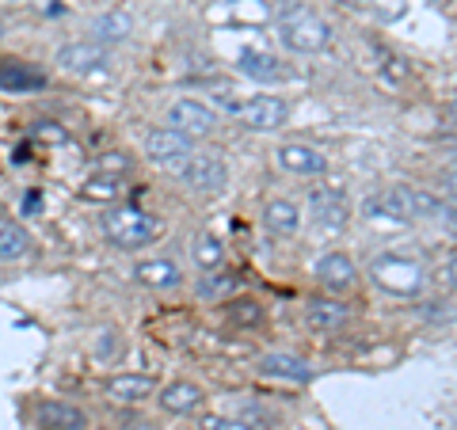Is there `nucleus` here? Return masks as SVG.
<instances>
[{"instance_id": "nucleus-24", "label": "nucleus", "mask_w": 457, "mask_h": 430, "mask_svg": "<svg viewBox=\"0 0 457 430\" xmlns=\"http://www.w3.org/2000/svg\"><path fill=\"white\" fill-rule=\"evenodd\" d=\"M195 263L203 267V270H218L221 263H225V248H221V240L213 236V233H203L195 240Z\"/></svg>"}, {"instance_id": "nucleus-5", "label": "nucleus", "mask_w": 457, "mask_h": 430, "mask_svg": "<svg viewBox=\"0 0 457 430\" xmlns=\"http://www.w3.org/2000/svg\"><path fill=\"white\" fill-rule=\"evenodd\" d=\"M145 156L156 164V168H164V171H179L191 164V156H195V149H191V137H183V134H176L171 126H156V130H149L145 134Z\"/></svg>"}, {"instance_id": "nucleus-10", "label": "nucleus", "mask_w": 457, "mask_h": 430, "mask_svg": "<svg viewBox=\"0 0 457 430\" xmlns=\"http://www.w3.org/2000/svg\"><path fill=\"white\" fill-rule=\"evenodd\" d=\"M309 206H312V221L320 228H328V233H336V228H343L351 221V203L343 198V191H332V187L312 191Z\"/></svg>"}, {"instance_id": "nucleus-14", "label": "nucleus", "mask_w": 457, "mask_h": 430, "mask_svg": "<svg viewBox=\"0 0 457 430\" xmlns=\"http://www.w3.org/2000/svg\"><path fill=\"white\" fill-rule=\"evenodd\" d=\"M156 393V381L149 374H114L107 377V396L119 400V404H141Z\"/></svg>"}, {"instance_id": "nucleus-23", "label": "nucleus", "mask_w": 457, "mask_h": 430, "mask_svg": "<svg viewBox=\"0 0 457 430\" xmlns=\"http://www.w3.org/2000/svg\"><path fill=\"white\" fill-rule=\"evenodd\" d=\"M351 320V305H343V301H332V297H317L309 305V324L320 327V332H336Z\"/></svg>"}, {"instance_id": "nucleus-12", "label": "nucleus", "mask_w": 457, "mask_h": 430, "mask_svg": "<svg viewBox=\"0 0 457 430\" xmlns=\"http://www.w3.org/2000/svg\"><path fill=\"white\" fill-rule=\"evenodd\" d=\"M278 164L286 171H294V176H320L328 168L324 153L312 149V145H302V141H286V145H278Z\"/></svg>"}, {"instance_id": "nucleus-22", "label": "nucleus", "mask_w": 457, "mask_h": 430, "mask_svg": "<svg viewBox=\"0 0 457 430\" xmlns=\"http://www.w3.org/2000/svg\"><path fill=\"white\" fill-rule=\"evenodd\" d=\"M130 35H134V20L126 16V12H104V16H96V23H92V42H99V46L126 42Z\"/></svg>"}, {"instance_id": "nucleus-3", "label": "nucleus", "mask_w": 457, "mask_h": 430, "mask_svg": "<svg viewBox=\"0 0 457 430\" xmlns=\"http://www.w3.org/2000/svg\"><path fill=\"white\" fill-rule=\"evenodd\" d=\"M104 236L122 252H134V248H145L161 236V221L153 213L137 210V206H119L104 218Z\"/></svg>"}, {"instance_id": "nucleus-33", "label": "nucleus", "mask_w": 457, "mask_h": 430, "mask_svg": "<svg viewBox=\"0 0 457 430\" xmlns=\"http://www.w3.org/2000/svg\"><path fill=\"white\" fill-rule=\"evenodd\" d=\"M104 339H107V343H96V358H111L114 351H119V343H114L119 335H114V332H104Z\"/></svg>"}, {"instance_id": "nucleus-31", "label": "nucleus", "mask_w": 457, "mask_h": 430, "mask_svg": "<svg viewBox=\"0 0 457 430\" xmlns=\"http://www.w3.org/2000/svg\"><path fill=\"white\" fill-rule=\"evenodd\" d=\"M126 168H130V156L126 153H107L104 161H99V171H104V176H122Z\"/></svg>"}, {"instance_id": "nucleus-8", "label": "nucleus", "mask_w": 457, "mask_h": 430, "mask_svg": "<svg viewBox=\"0 0 457 430\" xmlns=\"http://www.w3.org/2000/svg\"><path fill=\"white\" fill-rule=\"evenodd\" d=\"M179 176H183V183H187L191 191L213 194V191H221L228 183V164L221 161L218 153H198V156H191V164L183 168Z\"/></svg>"}, {"instance_id": "nucleus-27", "label": "nucleus", "mask_w": 457, "mask_h": 430, "mask_svg": "<svg viewBox=\"0 0 457 430\" xmlns=\"http://www.w3.org/2000/svg\"><path fill=\"white\" fill-rule=\"evenodd\" d=\"M228 320H233V324H260L263 320L260 301H252V297L233 301V305H228Z\"/></svg>"}, {"instance_id": "nucleus-21", "label": "nucleus", "mask_w": 457, "mask_h": 430, "mask_svg": "<svg viewBox=\"0 0 457 430\" xmlns=\"http://www.w3.org/2000/svg\"><path fill=\"white\" fill-rule=\"evenodd\" d=\"M35 248L31 233L16 221H0V263H16V260H27Z\"/></svg>"}, {"instance_id": "nucleus-18", "label": "nucleus", "mask_w": 457, "mask_h": 430, "mask_svg": "<svg viewBox=\"0 0 457 430\" xmlns=\"http://www.w3.org/2000/svg\"><path fill=\"white\" fill-rule=\"evenodd\" d=\"M260 374L263 377H275V381H297V385H305V381H312V366L302 362V358H294V354H263L260 358Z\"/></svg>"}, {"instance_id": "nucleus-1", "label": "nucleus", "mask_w": 457, "mask_h": 430, "mask_svg": "<svg viewBox=\"0 0 457 430\" xmlns=\"http://www.w3.org/2000/svg\"><path fill=\"white\" fill-rule=\"evenodd\" d=\"M370 221H416V218H457V206L442 203L438 194H427L416 187H389L381 194H370L362 203Z\"/></svg>"}, {"instance_id": "nucleus-9", "label": "nucleus", "mask_w": 457, "mask_h": 430, "mask_svg": "<svg viewBox=\"0 0 457 430\" xmlns=\"http://www.w3.org/2000/svg\"><path fill=\"white\" fill-rule=\"evenodd\" d=\"M54 65H62L65 73H99L111 65V54L99 42H69L54 54Z\"/></svg>"}, {"instance_id": "nucleus-38", "label": "nucleus", "mask_w": 457, "mask_h": 430, "mask_svg": "<svg viewBox=\"0 0 457 430\" xmlns=\"http://www.w3.org/2000/svg\"><path fill=\"white\" fill-rule=\"evenodd\" d=\"M450 114H453V119H457V99H453V103H450Z\"/></svg>"}, {"instance_id": "nucleus-35", "label": "nucleus", "mask_w": 457, "mask_h": 430, "mask_svg": "<svg viewBox=\"0 0 457 430\" xmlns=\"http://www.w3.org/2000/svg\"><path fill=\"white\" fill-rule=\"evenodd\" d=\"M38 137H50V141H65V130H54V122H38Z\"/></svg>"}, {"instance_id": "nucleus-26", "label": "nucleus", "mask_w": 457, "mask_h": 430, "mask_svg": "<svg viewBox=\"0 0 457 430\" xmlns=\"http://www.w3.org/2000/svg\"><path fill=\"white\" fill-rule=\"evenodd\" d=\"M378 69H381V77L393 80V84H404L408 80V62L400 54L385 50V46H378Z\"/></svg>"}, {"instance_id": "nucleus-17", "label": "nucleus", "mask_w": 457, "mask_h": 430, "mask_svg": "<svg viewBox=\"0 0 457 430\" xmlns=\"http://www.w3.org/2000/svg\"><path fill=\"white\" fill-rule=\"evenodd\" d=\"M317 278H320L324 290L343 294V290H351V285H354V278H359V270H354V263L347 260V255L332 252V255H324V260L317 263Z\"/></svg>"}, {"instance_id": "nucleus-6", "label": "nucleus", "mask_w": 457, "mask_h": 430, "mask_svg": "<svg viewBox=\"0 0 457 430\" xmlns=\"http://www.w3.org/2000/svg\"><path fill=\"white\" fill-rule=\"evenodd\" d=\"M286 114H290V107H286V99H278V95H252L245 103L233 107V119L245 126V130H255V134L278 130L286 122Z\"/></svg>"}, {"instance_id": "nucleus-2", "label": "nucleus", "mask_w": 457, "mask_h": 430, "mask_svg": "<svg viewBox=\"0 0 457 430\" xmlns=\"http://www.w3.org/2000/svg\"><path fill=\"white\" fill-rule=\"evenodd\" d=\"M370 278H374L378 290L385 294H396V297H416L427 282V270L420 260L411 255H396V252H385L370 263Z\"/></svg>"}, {"instance_id": "nucleus-28", "label": "nucleus", "mask_w": 457, "mask_h": 430, "mask_svg": "<svg viewBox=\"0 0 457 430\" xmlns=\"http://www.w3.org/2000/svg\"><path fill=\"white\" fill-rule=\"evenodd\" d=\"M233 12H237V16H245V20H252V23L270 20V4H267V0H237Z\"/></svg>"}, {"instance_id": "nucleus-37", "label": "nucleus", "mask_w": 457, "mask_h": 430, "mask_svg": "<svg viewBox=\"0 0 457 430\" xmlns=\"http://www.w3.org/2000/svg\"><path fill=\"white\" fill-rule=\"evenodd\" d=\"M450 278L457 282V255H453V263H450Z\"/></svg>"}, {"instance_id": "nucleus-7", "label": "nucleus", "mask_w": 457, "mask_h": 430, "mask_svg": "<svg viewBox=\"0 0 457 430\" xmlns=\"http://www.w3.org/2000/svg\"><path fill=\"white\" fill-rule=\"evenodd\" d=\"M168 126L183 137H210L213 126H218V114L206 103H198V99H176L168 107Z\"/></svg>"}, {"instance_id": "nucleus-30", "label": "nucleus", "mask_w": 457, "mask_h": 430, "mask_svg": "<svg viewBox=\"0 0 457 430\" xmlns=\"http://www.w3.org/2000/svg\"><path fill=\"white\" fill-rule=\"evenodd\" d=\"M198 430H255V426L245 419H225V415H203Z\"/></svg>"}, {"instance_id": "nucleus-15", "label": "nucleus", "mask_w": 457, "mask_h": 430, "mask_svg": "<svg viewBox=\"0 0 457 430\" xmlns=\"http://www.w3.org/2000/svg\"><path fill=\"white\" fill-rule=\"evenodd\" d=\"M237 65H240V73H245V77H252V80H267V84H275V80H286V77H290V69L282 65V57L267 54V50H245Z\"/></svg>"}, {"instance_id": "nucleus-29", "label": "nucleus", "mask_w": 457, "mask_h": 430, "mask_svg": "<svg viewBox=\"0 0 457 430\" xmlns=\"http://www.w3.org/2000/svg\"><path fill=\"white\" fill-rule=\"evenodd\" d=\"M233 290H237L233 275H210L203 285H198V294H203V297H221V294H233Z\"/></svg>"}, {"instance_id": "nucleus-39", "label": "nucleus", "mask_w": 457, "mask_h": 430, "mask_svg": "<svg viewBox=\"0 0 457 430\" xmlns=\"http://www.w3.org/2000/svg\"><path fill=\"white\" fill-rule=\"evenodd\" d=\"M339 4H359V0H339Z\"/></svg>"}, {"instance_id": "nucleus-16", "label": "nucleus", "mask_w": 457, "mask_h": 430, "mask_svg": "<svg viewBox=\"0 0 457 430\" xmlns=\"http://www.w3.org/2000/svg\"><path fill=\"white\" fill-rule=\"evenodd\" d=\"M203 389H198V385H191V381H171V385H164L161 389V400H156V404H161L168 415H191V411H198L203 408Z\"/></svg>"}, {"instance_id": "nucleus-11", "label": "nucleus", "mask_w": 457, "mask_h": 430, "mask_svg": "<svg viewBox=\"0 0 457 430\" xmlns=\"http://www.w3.org/2000/svg\"><path fill=\"white\" fill-rule=\"evenodd\" d=\"M35 423L42 430H88V415L69 400H42L35 408Z\"/></svg>"}, {"instance_id": "nucleus-36", "label": "nucleus", "mask_w": 457, "mask_h": 430, "mask_svg": "<svg viewBox=\"0 0 457 430\" xmlns=\"http://www.w3.org/2000/svg\"><path fill=\"white\" fill-rule=\"evenodd\" d=\"M400 16V0H389V8H385V20H396Z\"/></svg>"}, {"instance_id": "nucleus-25", "label": "nucleus", "mask_w": 457, "mask_h": 430, "mask_svg": "<svg viewBox=\"0 0 457 430\" xmlns=\"http://www.w3.org/2000/svg\"><path fill=\"white\" fill-rule=\"evenodd\" d=\"M119 176H96V179H88L80 187V198L84 203H114L119 198Z\"/></svg>"}, {"instance_id": "nucleus-20", "label": "nucleus", "mask_w": 457, "mask_h": 430, "mask_svg": "<svg viewBox=\"0 0 457 430\" xmlns=\"http://www.w3.org/2000/svg\"><path fill=\"white\" fill-rule=\"evenodd\" d=\"M263 225L275 236H294L297 228H302V210H297L290 198H275V203H267V210H263Z\"/></svg>"}, {"instance_id": "nucleus-34", "label": "nucleus", "mask_w": 457, "mask_h": 430, "mask_svg": "<svg viewBox=\"0 0 457 430\" xmlns=\"http://www.w3.org/2000/svg\"><path fill=\"white\" fill-rule=\"evenodd\" d=\"M122 430H156V423L141 419V415H126V419H122Z\"/></svg>"}, {"instance_id": "nucleus-13", "label": "nucleus", "mask_w": 457, "mask_h": 430, "mask_svg": "<svg viewBox=\"0 0 457 430\" xmlns=\"http://www.w3.org/2000/svg\"><path fill=\"white\" fill-rule=\"evenodd\" d=\"M46 88V73H38L27 62H0V92L12 95H27V92H42Z\"/></svg>"}, {"instance_id": "nucleus-4", "label": "nucleus", "mask_w": 457, "mask_h": 430, "mask_svg": "<svg viewBox=\"0 0 457 430\" xmlns=\"http://www.w3.org/2000/svg\"><path fill=\"white\" fill-rule=\"evenodd\" d=\"M278 38H282V46L294 50V54H320L328 42H332V23L320 20L317 12L294 8L290 16L282 20Z\"/></svg>"}, {"instance_id": "nucleus-19", "label": "nucleus", "mask_w": 457, "mask_h": 430, "mask_svg": "<svg viewBox=\"0 0 457 430\" xmlns=\"http://www.w3.org/2000/svg\"><path fill=\"white\" fill-rule=\"evenodd\" d=\"M134 278L141 285H149V290H176V285L183 282V270L171 260H145V263L134 267Z\"/></svg>"}, {"instance_id": "nucleus-32", "label": "nucleus", "mask_w": 457, "mask_h": 430, "mask_svg": "<svg viewBox=\"0 0 457 430\" xmlns=\"http://www.w3.org/2000/svg\"><path fill=\"white\" fill-rule=\"evenodd\" d=\"M442 191H446V194L453 198V203H457V161L442 168Z\"/></svg>"}]
</instances>
